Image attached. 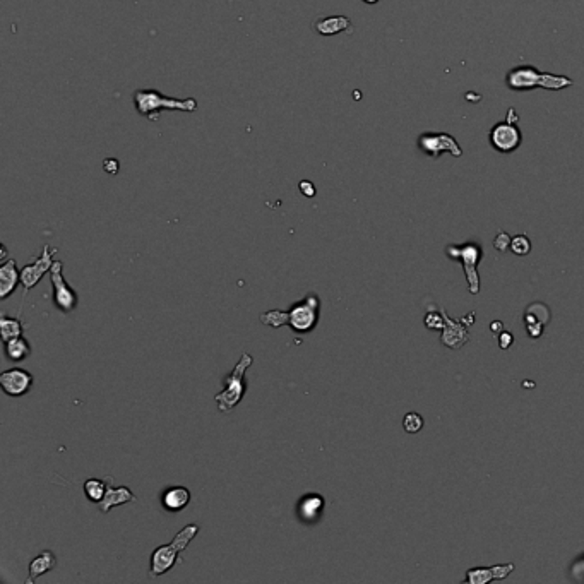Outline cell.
<instances>
[{
  "label": "cell",
  "instance_id": "22",
  "mask_svg": "<svg viewBox=\"0 0 584 584\" xmlns=\"http://www.w3.org/2000/svg\"><path fill=\"white\" fill-rule=\"evenodd\" d=\"M24 326L19 319L9 316L0 317V334H2V341H9V339L23 336Z\"/></svg>",
  "mask_w": 584,
  "mask_h": 584
},
{
  "label": "cell",
  "instance_id": "7",
  "mask_svg": "<svg viewBox=\"0 0 584 584\" xmlns=\"http://www.w3.org/2000/svg\"><path fill=\"white\" fill-rule=\"evenodd\" d=\"M64 262L55 261L53 262L52 269H50V278H52V286H53V304L58 310L69 314L78 307V293L69 286V283L64 278Z\"/></svg>",
  "mask_w": 584,
  "mask_h": 584
},
{
  "label": "cell",
  "instance_id": "4",
  "mask_svg": "<svg viewBox=\"0 0 584 584\" xmlns=\"http://www.w3.org/2000/svg\"><path fill=\"white\" fill-rule=\"evenodd\" d=\"M252 362H254V357H252L250 353H242L239 363H237L235 367H233V370L223 379L225 389L214 396V401L218 403V410H220L221 413H230V411L243 400V396H246V372L252 365Z\"/></svg>",
  "mask_w": 584,
  "mask_h": 584
},
{
  "label": "cell",
  "instance_id": "17",
  "mask_svg": "<svg viewBox=\"0 0 584 584\" xmlns=\"http://www.w3.org/2000/svg\"><path fill=\"white\" fill-rule=\"evenodd\" d=\"M314 31L319 33L320 36H334L343 31H352L353 24L346 16H329L320 17L312 24Z\"/></svg>",
  "mask_w": 584,
  "mask_h": 584
},
{
  "label": "cell",
  "instance_id": "25",
  "mask_svg": "<svg viewBox=\"0 0 584 584\" xmlns=\"http://www.w3.org/2000/svg\"><path fill=\"white\" fill-rule=\"evenodd\" d=\"M510 250L516 255L523 257V255H528L529 250H531V242H529L526 235H517L514 237L513 242H510Z\"/></svg>",
  "mask_w": 584,
  "mask_h": 584
},
{
  "label": "cell",
  "instance_id": "11",
  "mask_svg": "<svg viewBox=\"0 0 584 584\" xmlns=\"http://www.w3.org/2000/svg\"><path fill=\"white\" fill-rule=\"evenodd\" d=\"M490 142L497 151L513 153L521 144V130L516 123L501 122L490 130Z\"/></svg>",
  "mask_w": 584,
  "mask_h": 584
},
{
  "label": "cell",
  "instance_id": "18",
  "mask_svg": "<svg viewBox=\"0 0 584 584\" xmlns=\"http://www.w3.org/2000/svg\"><path fill=\"white\" fill-rule=\"evenodd\" d=\"M129 502H136V495L130 492L129 487H108L107 494L98 506H100L101 513H110L115 507Z\"/></svg>",
  "mask_w": 584,
  "mask_h": 584
},
{
  "label": "cell",
  "instance_id": "8",
  "mask_svg": "<svg viewBox=\"0 0 584 584\" xmlns=\"http://www.w3.org/2000/svg\"><path fill=\"white\" fill-rule=\"evenodd\" d=\"M55 254H57V249H52L50 246H45L43 247L42 254L36 257V261L33 262V264L24 266V268L21 269V284H23V288H24V293H26L28 290H31V288H35L36 284L40 283V280H42L46 273H50L53 262H55L53 261V255Z\"/></svg>",
  "mask_w": 584,
  "mask_h": 584
},
{
  "label": "cell",
  "instance_id": "15",
  "mask_svg": "<svg viewBox=\"0 0 584 584\" xmlns=\"http://www.w3.org/2000/svg\"><path fill=\"white\" fill-rule=\"evenodd\" d=\"M21 283V271L14 259L2 262L0 266V298L6 300L16 291L17 284Z\"/></svg>",
  "mask_w": 584,
  "mask_h": 584
},
{
  "label": "cell",
  "instance_id": "10",
  "mask_svg": "<svg viewBox=\"0 0 584 584\" xmlns=\"http://www.w3.org/2000/svg\"><path fill=\"white\" fill-rule=\"evenodd\" d=\"M0 386L3 393L10 397H19L28 394L33 388V375L24 368H9L0 374Z\"/></svg>",
  "mask_w": 584,
  "mask_h": 584
},
{
  "label": "cell",
  "instance_id": "3",
  "mask_svg": "<svg viewBox=\"0 0 584 584\" xmlns=\"http://www.w3.org/2000/svg\"><path fill=\"white\" fill-rule=\"evenodd\" d=\"M197 533H199L197 524H187V526L175 535V538L168 545L158 547L153 552L151 562H149V576L151 578H160V576L166 574L170 569H173L177 562H180L178 556L187 549L189 543L197 536Z\"/></svg>",
  "mask_w": 584,
  "mask_h": 584
},
{
  "label": "cell",
  "instance_id": "5",
  "mask_svg": "<svg viewBox=\"0 0 584 584\" xmlns=\"http://www.w3.org/2000/svg\"><path fill=\"white\" fill-rule=\"evenodd\" d=\"M445 255L452 261H461L463 269H465L466 280H468V290L470 293L478 295L480 293V276H478V264H480L481 257H483V250L478 243L470 242L463 243V246H451L445 247Z\"/></svg>",
  "mask_w": 584,
  "mask_h": 584
},
{
  "label": "cell",
  "instance_id": "21",
  "mask_svg": "<svg viewBox=\"0 0 584 584\" xmlns=\"http://www.w3.org/2000/svg\"><path fill=\"white\" fill-rule=\"evenodd\" d=\"M112 485V478H107V480H98V478H89L84 483V494L89 499L93 504H100L101 499L107 494L108 487Z\"/></svg>",
  "mask_w": 584,
  "mask_h": 584
},
{
  "label": "cell",
  "instance_id": "23",
  "mask_svg": "<svg viewBox=\"0 0 584 584\" xmlns=\"http://www.w3.org/2000/svg\"><path fill=\"white\" fill-rule=\"evenodd\" d=\"M423 417L420 413H415V411H411V413H406L403 418V429L406 430L408 433H418L420 430L423 429Z\"/></svg>",
  "mask_w": 584,
  "mask_h": 584
},
{
  "label": "cell",
  "instance_id": "20",
  "mask_svg": "<svg viewBox=\"0 0 584 584\" xmlns=\"http://www.w3.org/2000/svg\"><path fill=\"white\" fill-rule=\"evenodd\" d=\"M6 355L12 362H23V360H26L31 355V346H29L26 338L17 336V338L6 341Z\"/></svg>",
  "mask_w": 584,
  "mask_h": 584
},
{
  "label": "cell",
  "instance_id": "24",
  "mask_svg": "<svg viewBox=\"0 0 584 584\" xmlns=\"http://www.w3.org/2000/svg\"><path fill=\"white\" fill-rule=\"evenodd\" d=\"M425 326H427V329H432V331L444 329L445 317H444L443 310H440V312H437V310H432V312L427 314V316H425Z\"/></svg>",
  "mask_w": 584,
  "mask_h": 584
},
{
  "label": "cell",
  "instance_id": "9",
  "mask_svg": "<svg viewBox=\"0 0 584 584\" xmlns=\"http://www.w3.org/2000/svg\"><path fill=\"white\" fill-rule=\"evenodd\" d=\"M418 148L432 158H437L444 151H449L454 156H461V148L456 144L454 137L449 136V134H422L418 137Z\"/></svg>",
  "mask_w": 584,
  "mask_h": 584
},
{
  "label": "cell",
  "instance_id": "26",
  "mask_svg": "<svg viewBox=\"0 0 584 584\" xmlns=\"http://www.w3.org/2000/svg\"><path fill=\"white\" fill-rule=\"evenodd\" d=\"M510 242H513V239H510V237L507 235L506 232H501L497 237H495V240H494L495 250L506 252L510 247Z\"/></svg>",
  "mask_w": 584,
  "mask_h": 584
},
{
  "label": "cell",
  "instance_id": "19",
  "mask_svg": "<svg viewBox=\"0 0 584 584\" xmlns=\"http://www.w3.org/2000/svg\"><path fill=\"white\" fill-rule=\"evenodd\" d=\"M57 565V557L55 553L50 552V550H45V552L40 553L38 557H35L29 564V579L28 584H31L35 579H38L40 576L46 574V572L52 571Z\"/></svg>",
  "mask_w": 584,
  "mask_h": 584
},
{
  "label": "cell",
  "instance_id": "6",
  "mask_svg": "<svg viewBox=\"0 0 584 584\" xmlns=\"http://www.w3.org/2000/svg\"><path fill=\"white\" fill-rule=\"evenodd\" d=\"M507 84L510 89H526V87L543 86L549 89H560V87L571 86V79L565 78H552L549 74H542L540 71L533 67H517L513 69L507 76Z\"/></svg>",
  "mask_w": 584,
  "mask_h": 584
},
{
  "label": "cell",
  "instance_id": "31",
  "mask_svg": "<svg viewBox=\"0 0 584 584\" xmlns=\"http://www.w3.org/2000/svg\"><path fill=\"white\" fill-rule=\"evenodd\" d=\"M459 320H461V323H463V324H465V326H466V327H468V326H472V324L474 323V314H468V316L461 317V319H459Z\"/></svg>",
  "mask_w": 584,
  "mask_h": 584
},
{
  "label": "cell",
  "instance_id": "27",
  "mask_svg": "<svg viewBox=\"0 0 584 584\" xmlns=\"http://www.w3.org/2000/svg\"><path fill=\"white\" fill-rule=\"evenodd\" d=\"M298 189H300V192L304 194L305 197H314L317 194V189L316 185L312 184L310 180H302L300 184H298Z\"/></svg>",
  "mask_w": 584,
  "mask_h": 584
},
{
  "label": "cell",
  "instance_id": "14",
  "mask_svg": "<svg viewBox=\"0 0 584 584\" xmlns=\"http://www.w3.org/2000/svg\"><path fill=\"white\" fill-rule=\"evenodd\" d=\"M444 312V317H445V326L443 329V338H440V341H443L444 346H447L449 350H459L461 346H465L466 343H468V329H466L465 324L461 323V320H452L451 317Z\"/></svg>",
  "mask_w": 584,
  "mask_h": 584
},
{
  "label": "cell",
  "instance_id": "32",
  "mask_svg": "<svg viewBox=\"0 0 584 584\" xmlns=\"http://www.w3.org/2000/svg\"><path fill=\"white\" fill-rule=\"evenodd\" d=\"M0 259H7V249H6V246H2V255H0Z\"/></svg>",
  "mask_w": 584,
  "mask_h": 584
},
{
  "label": "cell",
  "instance_id": "1",
  "mask_svg": "<svg viewBox=\"0 0 584 584\" xmlns=\"http://www.w3.org/2000/svg\"><path fill=\"white\" fill-rule=\"evenodd\" d=\"M320 300L316 293H309L304 300L290 307V310H268L261 316V323L269 327L290 326L295 333H312L319 323Z\"/></svg>",
  "mask_w": 584,
  "mask_h": 584
},
{
  "label": "cell",
  "instance_id": "33",
  "mask_svg": "<svg viewBox=\"0 0 584 584\" xmlns=\"http://www.w3.org/2000/svg\"><path fill=\"white\" fill-rule=\"evenodd\" d=\"M363 2H365V3H377L379 0H363Z\"/></svg>",
  "mask_w": 584,
  "mask_h": 584
},
{
  "label": "cell",
  "instance_id": "29",
  "mask_svg": "<svg viewBox=\"0 0 584 584\" xmlns=\"http://www.w3.org/2000/svg\"><path fill=\"white\" fill-rule=\"evenodd\" d=\"M119 162H117L115 158H107L103 162V170L107 171V173H110V175H115V173H119Z\"/></svg>",
  "mask_w": 584,
  "mask_h": 584
},
{
  "label": "cell",
  "instance_id": "2",
  "mask_svg": "<svg viewBox=\"0 0 584 584\" xmlns=\"http://www.w3.org/2000/svg\"><path fill=\"white\" fill-rule=\"evenodd\" d=\"M134 107L139 115L156 122L158 113L162 110H178L185 113H194L199 108L196 98H175L160 93L158 89H136L132 94Z\"/></svg>",
  "mask_w": 584,
  "mask_h": 584
},
{
  "label": "cell",
  "instance_id": "30",
  "mask_svg": "<svg viewBox=\"0 0 584 584\" xmlns=\"http://www.w3.org/2000/svg\"><path fill=\"white\" fill-rule=\"evenodd\" d=\"M502 329H504V324L501 323V320H494V323L490 324V331H492V333L497 334V336L502 333Z\"/></svg>",
  "mask_w": 584,
  "mask_h": 584
},
{
  "label": "cell",
  "instance_id": "12",
  "mask_svg": "<svg viewBox=\"0 0 584 584\" xmlns=\"http://www.w3.org/2000/svg\"><path fill=\"white\" fill-rule=\"evenodd\" d=\"M326 507V499L320 494H307L298 501V519L305 524H314L320 519Z\"/></svg>",
  "mask_w": 584,
  "mask_h": 584
},
{
  "label": "cell",
  "instance_id": "13",
  "mask_svg": "<svg viewBox=\"0 0 584 584\" xmlns=\"http://www.w3.org/2000/svg\"><path fill=\"white\" fill-rule=\"evenodd\" d=\"M516 569L514 564H506V565H492V567H476L470 569L466 572L465 581L468 584H487L490 581H501V579H506L510 572Z\"/></svg>",
  "mask_w": 584,
  "mask_h": 584
},
{
  "label": "cell",
  "instance_id": "16",
  "mask_svg": "<svg viewBox=\"0 0 584 584\" xmlns=\"http://www.w3.org/2000/svg\"><path fill=\"white\" fill-rule=\"evenodd\" d=\"M191 490L187 487H168L162 495V506L168 513H180L191 504Z\"/></svg>",
  "mask_w": 584,
  "mask_h": 584
},
{
  "label": "cell",
  "instance_id": "28",
  "mask_svg": "<svg viewBox=\"0 0 584 584\" xmlns=\"http://www.w3.org/2000/svg\"><path fill=\"white\" fill-rule=\"evenodd\" d=\"M513 343H514V338L510 333H507V331H502V333L499 334V346H501L502 350H509Z\"/></svg>",
  "mask_w": 584,
  "mask_h": 584
}]
</instances>
